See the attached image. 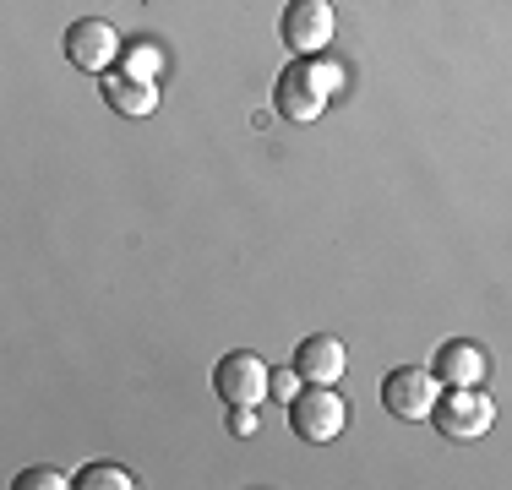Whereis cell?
Instances as JSON below:
<instances>
[{
  "mask_svg": "<svg viewBox=\"0 0 512 490\" xmlns=\"http://www.w3.org/2000/svg\"><path fill=\"white\" fill-rule=\"evenodd\" d=\"M60 49H66V60H71L77 71L104 77V71L120 60V49H126V44H120V33L109 28L104 17H77V22L66 28V39H60Z\"/></svg>",
  "mask_w": 512,
  "mask_h": 490,
  "instance_id": "5b68a950",
  "label": "cell"
},
{
  "mask_svg": "<svg viewBox=\"0 0 512 490\" xmlns=\"http://www.w3.org/2000/svg\"><path fill=\"white\" fill-rule=\"evenodd\" d=\"M431 425L447 441H480L496 425V403L480 387H442V398L431 409Z\"/></svg>",
  "mask_w": 512,
  "mask_h": 490,
  "instance_id": "6da1fadb",
  "label": "cell"
},
{
  "mask_svg": "<svg viewBox=\"0 0 512 490\" xmlns=\"http://www.w3.org/2000/svg\"><path fill=\"white\" fill-rule=\"evenodd\" d=\"M431 371H436V382H442V387H485L491 360H485V349L474 338H447L442 349H436Z\"/></svg>",
  "mask_w": 512,
  "mask_h": 490,
  "instance_id": "ba28073f",
  "label": "cell"
},
{
  "mask_svg": "<svg viewBox=\"0 0 512 490\" xmlns=\"http://www.w3.org/2000/svg\"><path fill=\"white\" fill-rule=\"evenodd\" d=\"M131 485H137V474L126 463H88V469H77V490H131Z\"/></svg>",
  "mask_w": 512,
  "mask_h": 490,
  "instance_id": "7c38bea8",
  "label": "cell"
},
{
  "mask_svg": "<svg viewBox=\"0 0 512 490\" xmlns=\"http://www.w3.org/2000/svg\"><path fill=\"white\" fill-rule=\"evenodd\" d=\"M120 71H126V77H142V82H158L164 77V49L153 39H131L120 49Z\"/></svg>",
  "mask_w": 512,
  "mask_h": 490,
  "instance_id": "8fae6325",
  "label": "cell"
},
{
  "mask_svg": "<svg viewBox=\"0 0 512 490\" xmlns=\"http://www.w3.org/2000/svg\"><path fill=\"white\" fill-rule=\"evenodd\" d=\"M436 398H442V382H436L431 365H398V371L382 376V409L393 414V420H431Z\"/></svg>",
  "mask_w": 512,
  "mask_h": 490,
  "instance_id": "3957f363",
  "label": "cell"
},
{
  "mask_svg": "<svg viewBox=\"0 0 512 490\" xmlns=\"http://www.w3.org/2000/svg\"><path fill=\"white\" fill-rule=\"evenodd\" d=\"M349 425V403L338 398L327 382H306V392H295V403H289V431L300 441H338Z\"/></svg>",
  "mask_w": 512,
  "mask_h": 490,
  "instance_id": "7a4b0ae2",
  "label": "cell"
},
{
  "mask_svg": "<svg viewBox=\"0 0 512 490\" xmlns=\"http://www.w3.org/2000/svg\"><path fill=\"white\" fill-rule=\"evenodd\" d=\"M267 376H273V371H267L251 349H235V354L218 360L213 387H218V398H224V403H262L267 398Z\"/></svg>",
  "mask_w": 512,
  "mask_h": 490,
  "instance_id": "52a82bcc",
  "label": "cell"
},
{
  "mask_svg": "<svg viewBox=\"0 0 512 490\" xmlns=\"http://www.w3.org/2000/svg\"><path fill=\"white\" fill-rule=\"evenodd\" d=\"M338 33V11L333 0H289L278 17V39L289 44V55H322Z\"/></svg>",
  "mask_w": 512,
  "mask_h": 490,
  "instance_id": "277c9868",
  "label": "cell"
},
{
  "mask_svg": "<svg viewBox=\"0 0 512 490\" xmlns=\"http://www.w3.org/2000/svg\"><path fill=\"white\" fill-rule=\"evenodd\" d=\"M273 109L284 120H295V126H306V120H316L327 109V93H322V82L311 77V60L306 55H295L284 71H278V82H273Z\"/></svg>",
  "mask_w": 512,
  "mask_h": 490,
  "instance_id": "8992f818",
  "label": "cell"
},
{
  "mask_svg": "<svg viewBox=\"0 0 512 490\" xmlns=\"http://www.w3.org/2000/svg\"><path fill=\"white\" fill-rule=\"evenodd\" d=\"M71 485H77V474L50 469V463H33V469H22L17 480H11V490H71Z\"/></svg>",
  "mask_w": 512,
  "mask_h": 490,
  "instance_id": "4fadbf2b",
  "label": "cell"
},
{
  "mask_svg": "<svg viewBox=\"0 0 512 490\" xmlns=\"http://www.w3.org/2000/svg\"><path fill=\"white\" fill-rule=\"evenodd\" d=\"M300 382H306V376L295 371V360H289V365H278V371L267 376V398H278V403H295Z\"/></svg>",
  "mask_w": 512,
  "mask_h": 490,
  "instance_id": "5bb4252c",
  "label": "cell"
},
{
  "mask_svg": "<svg viewBox=\"0 0 512 490\" xmlns=\"http://www.w3.org/2000/svg\"><path fill=\"white\" fill-rule=\"evenodd\" d=\"M344 365H349L344 338H333V333H311V338H300V349H295V371L306 376V382H327V387H333L338 376H344Z\"/></svg>",
  "mask_w": 512,
  "mask_h": 490,
  "instance_id": "9c48e42d",
  "label": "cell"
},
{
  "mask_svg": "<svg viewBox=\"0 0 512 490\" xmlns=\"http://www.w3.org/2000/svg\"><path fill=\"white\" fill-rule=\"evenodd\" d=\"M224 425H229V436H256V403H229V414H224Z\"/></svg>",
  "mask_w": 512,
  "mask_h": 490,
  "instance_id": "2e32d148",
  "label": "cell"
},
{
  "mask_svg": "<svg viewBox=\"0 0 512 490\" xmlns=\"http://www.w3.org/2000/svg\"><path fill=\"white\" fill-rule=\"evenodd\" d=\"M306 60H311V77L322 82V93H327V98L344 88V66H338L333 55H306Z\"/></svg>",
  "mask_w": 512,
  "mask_h": 490,
  "instance_id": "9a60e30c",
  "label": "cell"
},
{
  "mask_svg": "<svg viewBox=\"0 0 512 490\" xmlns=\"http://www.w3.org/2000/svg\"><path fill=\"white\" fill-rule=\"evenodd\" d=\"M104 104L115 109V115H131V120H142V115H153L158 109V82H142V77H126V71H104Z\"/></svg>",
  "mask_w": 512,
  "mask_h": 490,
  "instance_id": "30bf717a",
  "label": "cell"
}]
</instances>
